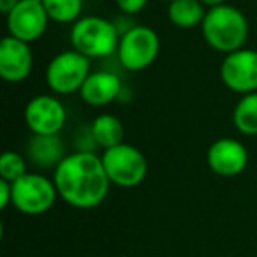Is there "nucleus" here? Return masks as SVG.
<instances>
[{
  "instance_id": "f257e3e1",
  "label": "nucleus",
  "mask_w": 257,
  "mask_h": 257,
  "mask_svg": "<svg viewBox=\"0 0 257 257\" xmlns=\"http://www.w3.org/2000/svg\"><path fill=\"white\" fill-rule=\"evenodd\" d=\"M53 182L57 185L58 197L78 210L99 206L106 199L111 185L102 159L97 154L85 152L67 155L55 168Z\"/></svg>"
},
{
  "instance_id": "f03ea898",
  "label": "nucleus",
  "mask_w": 257,
  "mask_h": 257,
  "mask_svg": "<svg viewBox=\"0 0 257 257\" xmlns=\"http://www.w3.org/2000/svg\"><path fill=\"white\" fill-rule=\"evenodd\" d=\"M201 30L208 46L229 55L241 50L246 43L248 22L238 8L222 4L208 9Z\"/></svg>"
},
{
  "instance_id": "7ed1b4c3",
  "label": "nucleus",
  "mask_w": 257,
  "mask_h": 257,
  "mask_svg": "<svg viewBox=\"0 0 257 257\" xmlns=\"http://www.w3.org/2000/svg\"><path fill=\"white\" fill-rule=\"evenodd\" d=\"M120 37L116 25L100 16H83L71 27L72 50L90 60L116 53Z\"/></svg>"
},
{
  "instance_id": "20e7f679",
  "label": "nucleus",
  "mask_w": 257,
  "mask_h": 257,
  "mask_svg": "<svg viewBox=\"0 0 257 257\" xmlns=\"http://www.w3.org/2000/svg\"><path fill=\"white\" fill-rule=\"evenodd\" d=\"M109 182L121 189H134L141 185L148 175L147 157L140 148L121 143L107 148L100 155Z\"/></svg>"
},
{
  "instance_id": "39448f33",
  "label": "nucleus",
  "mask_w": 257,
  "mask_h": 257,
  "mask_svg": "<svg viewBox=\"0 0 257 257\" xmlns=\"http://www.w3.org/2000/svg\"><path fill=\"white\" fill-rule=\"evenodd\" d=\"M161 50L157 32L147 25H136L121 34L118 44V60L127 71L138 72L150 67Z\"/></svg>"
},
{
  "instance_id": "423d86ee",
  "label": "nucleus",
  "mask_w": 257,
  "mask_h": 257,
  "mask_svg": "<svg viewBox=\"0 0 257 257\" xmlns=\"http://www.w3.org/2000/svg\"><path fill=\"white\" fill-rule=\"evenodd\" d=\"M90 74V58L76 50H67L51 58L46 67V83L58 95H69L79 92Z\"/></svg>"
},
{
  "instance_id": "0eeeda50",
  "label": "nucleus",
  "mask_w": 257,
  "mask_h": 257,
  "mask_svg": "<svg viewBox=\"0 0 257 257\" xmlns=\"http://www.w3.org/2000/svg\"><path fill=\"white\" fill-rule=\"evenodd\" d=\"M58 190L55 182L39 175L27 173L13 182V206L25 215H43L51 210L57 201Z\"/></svg>"
},
{
  "instance_id": "6e6552de",
  "label": "nucleus",
  "mask_w": 257,
  "mask_h": 257,
  "mask_svg": "<svg viewBox=\"0 0 257 257\" xmlns=\"http://www.w3.org/2000/svg\"><path fill=\"white\" fill-rule=\"evenodd\" d=\"M220 79L229 90L241 95L257 92V51L241 48L225 55L220 64Z\"/></svg>"
},
{
  "instance_id": "1a4fd4ad",
  "label": "nucleus",
  "mask_w": 257,
  "mask_h": 257,
  "mask_svg": "<svg viewBox=\"0 0 257 257\" xmlns=\"http://www.w3.org/2000/svg\"><path fill=\"white\" fill-rule=\"evenodd\" d=\"M6 18L9 36L29 44L44 36L50 22L43 0H20L18 6Z\"/></svg>"
},
{
  "instance_id": "9d476101",
  "label": "nucleus",
  "mask_w": 257,
  "mask_h": 257,
  "mask_svg": "<svg viewBox=\"0 0 257 257\" xmlns=\"http://www.w3.org/2000/svg\"><path fill=\"white\" fill-rule=\"evenodd\" d=\"M67 113L57 97L36 95L25 107V123L32 134L53 136L64 128Z\"/></svg>"
},
{
  "instance_id": "9b49d317",
  "label": "nucleus",
  "mask_w": 257,
  "mask_h": 257,
  "mask_svg": "<svg viewBox=\"0 0 257 257\" xmlns=\"http://www.w3.org/2000/svg\"><path fill=\"white\" fill-rule=\"evenodd\" d=\"M206 162L208 168L215 175L231 178V176H238L239 173L245 171L246 164H248V152H246L245 145L239 143L238 140L220 138L208 148Z\"/></svg>"
},
{
  "instance_id": "f8f14e48",
  "label": "nucleus",
  "mask_w": 257,
  "mask_h": 257,
  "mask_svg": "<svg viewBox=\"0 0 257 257\" xmlns=\"http://www.w3.org/2000/svg\"><path fill=\"white\" fill-rule=\"evenodd\" d=\"M34 55L30 44L13 36L0 43V76L9 83H22L32 72Z\"/></svg>"
},
{
  "instance_id": "ddd939ff",
  "label": "nucleus",
  "mask_w": 257,
  "mask_h": 257,
  "mask_svg": "<svg viewBox=\"0 0 257 257\" xmlns=\"http://www.w3.org/2000/svg\"><path fill=\"white\" fill-rule=\"evenodd\" d=\"M121 93V81L114 72L109 71H97L86 78L83 83L79 95L83 102L88 106L100 107L114 102Z\"/></svg>"
},
{
  "instance_id": "4468645a",
  "label": "nucleus",
  "mask_w": 257,
  "mask_h": 257,
  "mask_svg": "<svg viewBox=\"0 0 257 257\" xmlns=\"http://www.w3.org/2000/svg\"><path fill=\"white\" fill-rule=\"evenodd\" d=\"M27 157L39 168H57L67 155H65V145L58 134L53 136L34 134L27 143Z\"/></svg>"
},
{
  "instance_id": "2eb2a0df",
  "label": "nucleus",
  "mask_w": 257,
  "mask_h": 257,
  "mask_svg": "<svg viewBox=\"0 0 257 257\" xmlns=\"http://www.w3.org/2000/svg\"><path fill=\"white\" fill-rule=\"evenodd\" d=\"M206 9L201 0H173L168 4V18L175 27L190 30L203 25Z\"/></svg>"
},
{
  "instance_id": "dca6fc26",
  "label": "nucleus",
  "mask_w": 257,
  "mask_h": 257,
  "mask_svg": "<svg viewBox=\"0 0 257 257\" xmlns=\"http://www.w3.org/2000/svg\"><path fill=\"white\" fill-rule=\"evenodd\" d=\"M90 127H92V134H93V140H95L97 147L104 148V150L125 143L123 123H121L114 114H109V113L99 114V116L93 118Z\"/></svg>"
},
{
  "instance_id": "f3484780",
  "label": "nucleus",
  "mask_w": 257,
  "mask_h": 257,
  "mask_svg": "<svg viewBox=\"0 0 257 257\" xmlns=\"http://www.w3.org/2000/svg\"><path fill=\"white\" fill-rule=\"evenodd\" d=\"M232 123L245 136H257V92L246 93L236 102Z\"/></svg>"
},
{
  "instance_id": "a211bd4d",
  "label": "nucleus",
  "mask_w": 257,
  "mask_h": 257,
  "mask_svg": "<svg viewBox=\"0 0 257 257\" xmlns=\"http://www.w3.org/2000/svg\"><path fill=\"white\" fill-rule=\"evenodd\" d=\"M43 6L57 23H76L83 13V0H43Z\"/></svg>"
},
{
  "instance_id": "6ab92c4d",
  "label": "nucleus",
  "mask_w": 257,
  "mask_h": 257,
  "mask_svg": "<svg viewBox=\"0 0 257 257\" xmlns=\"http://www.w3.org/2000/svg\"><path fill=\"white\" fill-rule=\"evenodd\" d=\"M27 161L23 155L16 152H4L0 159V180H8V182H16L22 176L27 175Z\"/></svg>"
},
{
  "instance_id": "aec40b11",
  "label": "nucleus",
  "mask_w": 257,
  "mask_h": 257,
  "mask_svg": "<svg viewBox=\"0 0 257 257\" xmlns=\"http://www.w3.org/2000/svg\"><path fill=\"white\" fill-rule=\"evenodd\" d=\"M148 0H116V6L125 15H138L147 8Z\"/></svg>"
},
{
  "instance_id": "412c9836",
  "label": "nucleus",
  "mask_w": 257,
  "mask_h": 257,
  "mask_svg": "<svg viewBox=\"0 0 257 257\" xmlns=\"http://www.w3.org/2000/svg\"><path fill=\"white\" fill-rule=\"evenodd\" d=\"M13 204V183L8 180H0V208H6Z\"/></svg>"
},
{
  "instance_id": "4be33fe9",
  "label": "nucleus",
  "mask_w": 257,
  "mask_h": 257,
  "mask_svg": "<svg viewBox=\"0 0 257 257\" xmlns=\"http://www.w3.org/2000/svg\"><path fill=\"white\" fill-rule=\"evenodd\" d=\"M18 2H20V0H0V13L8 16L9 13H11L13 9L18 6Z\"/></svg>"
},
{
  "instance_id": "5701e85b",
  "label": "nucleus",
  "mask_w": 257,
  "mask_h": 257,
  "mask_svg": "<svg viewBox=\"0 0 257 257\" xmlns=\"http://www.w3.org/2000/svg\"><path fill=\"white\" fill-rule=\"evenodd\" d=\"M206 8H217V6H222L225 4V0H201Z\"/></svg>"
},
{
  "instance_id": "b1692460",
  "label": "nucleus",
  "mask_w": 257,
  "mask_h": 257,
  "mask_svg": "<svg viewBox=\"0 0 257 257\" xmlns=\"http://www.w3.org/2000/svg\"><path fill=\"white\" fill-rule=\"evenodd\" d=\"M161 2H168V4H169V2H173V0H161Z\"/></svg>"
}]
</instances>
